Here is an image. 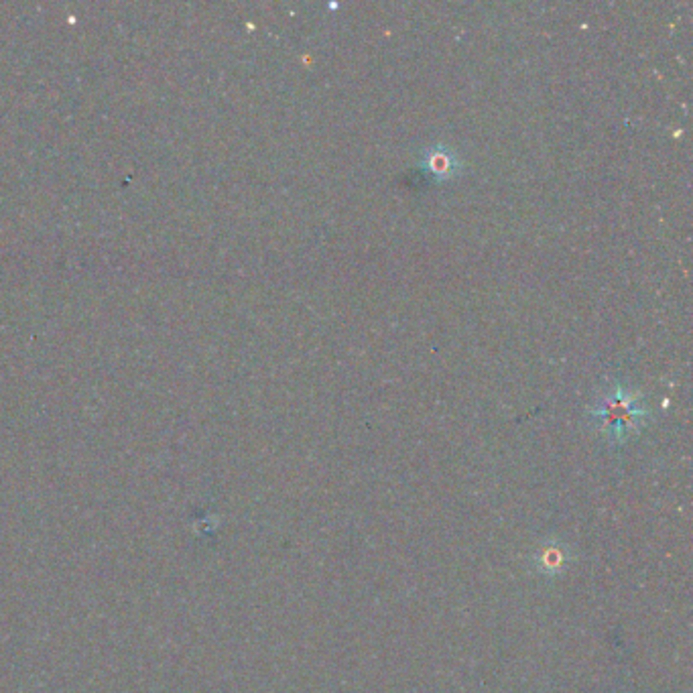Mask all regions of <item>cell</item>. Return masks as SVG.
Wrapping results in <instances>:
<instances>
[{
	"label": "cell",
	"instance_id": "7a4b0ae2",
	"mask_svg": "<svg viewBox=\"0 0 693 693\" xmlns=\"http://www.w3.org/2000/svg\"><path fill=\"white\" fill-rule=\"evenodd\" d=\"M419 169H423L435 183H450L464 173L466 165L452 147L431 145L421 151Z\"/></svg>",
	"mask_w": 693,
	"mask_h": 693
},
{
	"label": "cell",
	"instance_id": "6da1fadb",
	"mask_svg": "<svg viewBox=\"0 0 693 693\" xmlns=\"http://www.w3.org/2000/svg\"><path fill=\"white\" fill-rule=\"evenodd\" d=\"M590 419L608 439L610 446H620L647 425L651 409L643 393L616 381L596 401V405L590 407Z\"/></svg>",
	"mask_w": 693,
	"mask_h": 693
}]
</instances>
